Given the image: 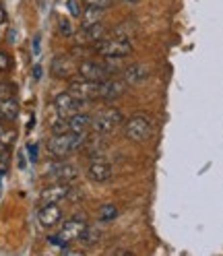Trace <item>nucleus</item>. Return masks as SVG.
Masks as SVG:
<instances>
[{
	"instance_id": "nucleus-28",
	"label": "nucleus",
	"mask_w": 223,
	"mask_h": 256,
	"mask_svg": "<svg viewBox=\"0 0 223 256\" xmlns=\"http://www.w3.org/2000/svg\"><path fill=\"white\" fill-rule=\"evenodd\" d=\"M27 151H29V162H31V164H38V157H40V147L36 145V142H31V145L27 147Z\"/></svg>"
},
{
	"instance_id": "nucleus-27",
	"label": "nucleus",
	"mask_w": 223,
	"mask_h": 256,
	"mask_svg": "<svg viewBox=\"0 0 223 256\" xmlns=\"http://www.w3.org/2000/svg\"><path fill=\"white\" fill-rule=\"evenodd\" d=\"M10 56L6 54V52H2V50H0V72H6L8 68H10Z\"/></svg>"
},
{
	"instance_id": "nucleus-30",
	"label": "nucleus",
	"mask_w": 223,
	"mask_h": 256,
	"mask_svg": "<svg viewBox=\"0 0 223 256\" xmlns=\"http://www.w3.org/2000/svg\"><path fill=\"white\" fill-rule=\"evenodd\" d=\"M34 78H36V81H40V78H42V66H40V64L34 68Z\"/></svg>"
},
{
	"instance_id": "nucleus-25",
	"label": "nucleus",
	"mask_w": 223,
	"mask_h": 256,
	"mask_svg": "<svg viewBox=\"0 0 223 256\" xmlns=\"http://www.w3.org/2000/svg\"><path fill=\"white\" fill-rule=\"evenodd\" d=\"M58 29H60V34L64 36V38L74 36V29H72V25H70L66 19H60V21H58Z\"/></svg>"
},
{
	"instance_id": "nucleus-10",
	"label": "nucleus",
	"mask_w": 223,
	"mask_h": 256,
	"mask_svg": "<svg viewBox=\"0 0 223 256\" xmlns=\"http://www.w3.org/2000/svg\"><path fill=\"white\" fill-rule=\"evenodd\" d=\"M76 66L78 62L74 60L72 54H62L52 60V76L54 78H72L76 76Z\"/></svg>"
},
{
	"instance_id": "nucleus-13",
	"label": "nucleus",
	"mask_w": 223,
	"mask_h": 256,
	"mask_svg": "<svg viewBox=\"0 0 223 256\" xmlns=\"http://www.w3.org/2000/svg\"><path fill=\"white\" fill-rule=\"evenodd\" d=\"M151 76V70L147 64H142V62H134V64H128L124 70H122V78H124V83L126 85H142L147 81V78Z\"/></svg>"
},
{
	"instance_id": "nucleus-9",
	"label": "nucleus",
	"mask_w": 223,
	"mask_h": 256,
	"mask_svg": "<svg viewBox=\"0 0 223 256\" xmlns=\"http://www.w3.org/2000/svg\"><path fill=\"white\" fill-rule=\"evenodd\" d=\"M126 85L124 83V78L120 76H110V78H106V81H102V85H100V98L98 100H102V102H114V100H120L122 95L126 93Z\"/></svg>"
},
{
	"instance_id": "nucleus-5",
	"label": "nucleus",
	"mask_w": 223,
	"mask_h": 256,
	"mask_svg": "<svg viewBox=\"0 0 223 256\" xmlns=\"http://www.w3.org/2000/svg\"><path fill=\"white\" fill-rule=\"evenodd\" d=\"M114 74H116V68H112L108 62H98L91 58H83L76 66V76L87 78V81H106V78Z\"/></svg>"
},
{
	"instance_id": "nucleus-16",
	"label": "nucleus",
	"mask_w": 223,
	"mask_h": 256,
	"mask_svg": "<svg viewBox=\"0 0 223 256\" xmlns=\"http://www.w3.org/2000/svg\"><path fill=\"white\" fill-rule=\"evenodd\" d=\"M112 176H114V170H112L110 164L106 162H93L89 168H87V178L95 184H106L112 180Z\"/></svg>"
},
{
	"instance_id": "nucleus-17",
	"label": "nucleus",
	"mask_w": 223,
	"mask_h": 256,
	"mask_svg": "<svg viewBox=\"0 0 223 256\" xmlns=\"http://www.w3.org/2000/svg\"><path fill=\"white\" fill-rule=\"evenodd\" d=\"M19 118V104L14 98L0 100V122H14Z\"/></svg>"
},
{
	"instance_id": "nucleus-24",
	"label": "nucleus",
	"mask_w": 223,
	"mask_h": 256,
	"mask_svg": "<svg viewBox=\"0 0 223 256\" xmlns=\"http://www.w3.org/2000/svg\"><path fill=\"white\" fill-rule=\"evenodd\" d=\"M118 215V209L114 204H106V206H102V213H100V219L102 221H110V219H114Z\"/></svg>"
},
{
	"instance_id": "nucleus-15",
	"label": "nucleus",
	"mask_w": 223,
	"mask_h": 256,
	"mask_svg": "<svg viewBox=\"0 0 223 256\" xmlns=\"http://www.w3.org/2000/svg\"><path fill=\"white\" fill-rule=\"evenodd\" d=\"M106 36L108 34H106L104 23H95V25L81 27V31L76 34V46H93L95 42L104 40Z\"/></svg>"
},
{
	"instance_id": "nucleus-3",
	"label": "nucleus",
	"mask_w": 223,
	"mask_h": 256,
	"mask_svg": "<svg viewBox=\"0 0 223 256\" xmlns=\"http://www.w3.org/2000/svg\"><path fill=\"white\" fill-rule=\"evenodd\" d=\"M87 228H89V226H87V221H85V219H81V217H72V219H68V221L62 223V228H60L58 234L48 236V242H50L52 246H58V248H66L68 244L78 242Z\"/></svg>"
},
{
	"instance_id": "nucleus-6",
	"label": "nucleus",
	"mask_w": 223,
	"mask_h": 256,
	"mask_svg": "<svg viewBox=\"0 0 223 256\" xmlns=\"http://www.w3.org/2000/svg\"><path fill=\"white\" fill-rule=\"evenodd\" d=\"M122 124H124V116L116 108L102 110L95 114V118H91V128H93V132H98V134H110Z\"/></svg>"
},
{
	"instance_id": "nucleus-7",
	"label": "nucleus",
	"mask_w": 223,
	"mask_h": 256,
	"mask_svg": "<svg viewBox=\"0 0 223 256\" xmlns=\"http://www.w3.org/2000/svg\"><path fill=\"white\" fill-rule=\"evenodd\" d=\"M85 106H87V102L76 100L74 95H70L68 91L58 93L54 98V110H56V114L62 116V118H70V116L78 114V112L85 110Z\"/></svg>"
},
{
	"instance_id": "nucleus-23",
	"label": "nucleus",
	"mask_w": 223,
	"mask_h": 256,
	"mask_svg": "<svg viewBox=\"0 0 223 256\" xmlns=\"http://www.w3.org/2000/svg\"><path fill=\"white\" fill-rule=\"evenodd\" d=\"M17 93V87L8 81H0V100H6V98H12Z\"/></svg>"
},
{
	"instance_id": "nucleus-4",
	"label": "nucleus",
	"mask_w": 223,
	"mask_h": 256,
	"mask_svg": "<svg viewBox=\"0 0 223 256\" xmlns=\"http://www.w3.org/2000/svg\"><path fill=\"white\" fill-rule=\"evenodd\" d=\"M124 134L130 142H147L153 136V120L147 114H134L124 122Z\"/></svg>"
},
{
	"instance_id": "nucleus-29",
	"label": "nucleus",
	"mask_w": 223,
	"mask_h": 256,
	"mask_svg": "<svg viewBox=\"0 0 223 256\" xmlns=\"http://www.w3.org/2000/svg\"><path fill=\"white\" fill-rule=\"evenodd\" d=\"M40 50H42V46H40V36H36V38H34V54L38 56Z\"/></svg>"
},
{
	"instance_id": "nucleus-2",
	"label": "nucleus",
	"mask_w": 223,
	"mask_h": 256,
	"mask_svg": "<svg viewBox=\"0 0 223 256\" xmlns=\"http://www.w3.org/2000/svg\"><path fill=\"white\" fill-rule=\"evenodd\" d=\"M85 145V134L76 132H62V134H52V138L48 140V153L56 159H64L78 151Z\"/></svg>"
},
{
	"instance_id": "nucleus-12",
	"label": "nucleus",
	"mask_w": 223,
	"mask_h": 256,
	"mask_svg": "<svg viewBox=\"0 0 223 256\" xmlns=\"http://www.w3.org/2000/svg\"><path fill=\"white\" fill-rule=\"evenodd\" d=\"M70 186L64 182H54L50 186H46L40 192V204H50V202H60L70 196Z\"/></svg>"
},
{
	"instance_id": "nucleus-31",
	"label": "nucleus",
	"mask_w": 223,
	"mask_h": 256,
	"mask_svg": "<svg viewBox=\"0 0 223 256\" xmlns=\"http://www.w3.org/2000/svg\"><path fill=\"white\" fill-rule=\"evenodd\" d=\"M6 21V10L2 8V6H0V25H2Z\"/></svg>"
},
{
	"instance_id": "nucleus-18",
	"label": "nucleus",
	"mask_w": 223,
	"mask_h": 256,
	"mask_svg": "<svg viewBox=\"0 0 223 256\" xmlns=\"http://www.w3.org/2000/svg\"><path fill=\"white\" fill-rule=\"evenodd\" d=\"M91 128V116L85 114V112H78V114L68 118V130L76 132V134H85Z\"/></svg>"
},
{
	"instance_id": "nucleus-14",
	"label": "nucleus",
	"mask_w": 223,
	"mask_h": 256,
	"mask_svg": "<svg viewBox=\"0 0 223 256\" xmlns=\"http://www.w3.org/2000/svg\"><path fill=\"white\" fill-rule=\"evenodd\" d=\"M62 217H64V213H62V209L58 206V202L42 204L40 211H38V221H40V226L46 228V230L58 226V223L62 221Z\"/></svg>"
},
{
	"instance_id": "nucleus-1",
	"label": "nucleus",
	"mask_w": 223,
	"mask_h": 256,
	"mask_svg": "<svg viewBox=\"0 0 223 256\" xmlns=\"http://www.w3.org/2000/svg\"><path fill=\"white\" fill-rule=\"evenodd\" d=\"M132 40L130 38H116V36H106L104 40L95 42L91 46V52L98 54L106 60H120L132 54Z\"/></svg>"
},
{
	"instance_id": "nucleus-11",
	"label": "nucleus",
	"mask_w": 223,
	"mask_h": 256,
	"mask_svg": "<svg viewBox=\"0 0 223 256\" xmlns=\"http://www.w3.org/2000/svg\"><path fill=\"white\" fill-rule=\"evenodd\" d=\"M76 176H78L76 166L66 164V162H56L46 172V178H50L54 182H64V184H70L72 180H76Z\"/></svg>"
},
{
	"instance_id": "nucleus-19",
	"label": "nucleus",
	"mask_w": 223,
	"mask_h": 256,
	"mask_svg": "<svg viewBox=\"0 0 223 256\" xmlns=\"http://www.w3.org/2000/svg\"><path fill=\"white\" fill-rule=\"evenodd\" d=\"M104 12H106V8L87 6V8L83 10V14H81V19H83V27H87V25H95V23H102Z\"/></svg>"
},
{
	"instance_id": "nucleus-21",
	"label": "nucleus",
	"mask_w": 223,
	"mask_h": 256,
	"mask_svg": "<svg viewBox=\"0 0 223 256\" xmlns=\"http://www.w3.org/2000/svg\"><path fill=\"white\" fill-rule=\"evenodd\" d=\"M52 134H62V132H70L68 130V118H62V116H58L54 122H52Z\"/></svg>"
},
{
	"instance_id": "nucleus-26",
	"label": "nucleus",
	"mask_w": 223,
	"mask_h": 256,
	"mask_svg": "<svg viewBox=\"0 0 223 256\" xmlns=\"http://www.w3.org/2000/svg\"><path fill=\"white\" fill-rule=\"evenodd\" d=\"M87 6H95V8H110L114 4V0H83Z\"/></svg>"
},
{
	"instance_id": "nucleus-32",
	"label": "nucleus",
	"mask_w": 223,
	"mask_h": 256,
	"mask_svg": "<svg viewBox=\"0 0 223 256\" xmlns=\"http://www.w3.org/2000/svg\"><path fill=\"white\" fill-rule=\"evenodd\" d=\"M2 157H6V145L0 142V159H2Z\"/></svg>"
},
{
	"instance_id": "nucleus-20",
	"label": "nucleus",
	"mask_w": 223,
	"mask_h": 256,
	"mask_svg": "<svg viewBox=\"0 0 223 256\" xmlns=\"http://www.w3.org/2000/svg\"><path fill=\"white\" fill-rule=\"evenodd\" d=\"M100 240H102V232L98 228H87L78 242H83L85 246H95V244H100Z\"/></svg>"
},
{
	"instance_id": "nucleus-22",
	"label": "nucleus",
	"mask_w": 223,
	"mask_h": 256,
	"mask_svg": "<svg viewBox=\"0 0 223 256\" xmlns=\"http://www.w3.org/2000/svg\"><path fill=\"white\" fill-rule=\"evenodd\" d=\"M66 10L70 12V17H74V19H81V14H83L81 0H66Z\"/></svg>"
},
{
	"instance_id": "nucleus-8",
	"label": "nucleus",
	"mask_w": 223,
	"mask_h": 256,
	"mask_svg": "<svg viewBox=\"0 0 223 256\" xmlns=\"http://www.w3.org/2000/svg\"><path fill=\"white\" fill-rule=\"evenodd\" d=\"M100 85H102V81H87V78H76V81H70L68 93L74 95L76 100L93 102V100L100 98Z\"/></svg>"
},
{
	"instance_id": "nucleus-33",
	"label": "nucleus",
	"mask_w": 223,
	"mask_h": 256,
	"mask_svg": "<svg viewBox=\"0 0 223 256\" xmlns=\"http://www.w3.org/2000/svg\"><path fill=\"white\" fill-rule=\"evenodd\" d=\"M128 2H136V0H128Z\"/></svg>"
}]
</instances>
